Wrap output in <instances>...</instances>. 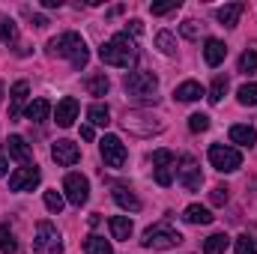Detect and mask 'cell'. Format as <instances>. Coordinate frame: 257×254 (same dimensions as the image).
Here are the masks:
<instances>
[{
	"mask_svg": "<svg viewBox=\"0 0 257 254\" xmlns=\"http://www.w3.org/2000/svg\"><path fill=\"white\" fill-rule=\"evenodd\" d=\"M99 57H102L105 66L128 69V66H135V60H138V45H135V39H132L128 33H117V36H111V39L99 48Z\"/></svg>",
	"mask_w": 257,
	"mask_h": 254,
	"instance_id": "obj_1",
	"label": "cell"
},
{
	"mask_svg": "<svg viewBox=\"0 0 257 254\" xmlns=\"http://www.w3.org/2000/svg\"><path fill=\"white\" fill-rule=\"evenodd\" d=\"M48 54L51 57H66L72 69H84L87 60H90V51H87V42L78 36V33H60L57 39H51L48 42Z\"/></svg>",
	"mask_w": 257,
	"mask_h": 254,
	"instance_id": "obj_2",
	"label": "cell"
},
{
	"mask_svg": "<svg viewBox=\"0 0 257 254\" xmlns=\"http://www.w3.org/2000/svg\"><path fill=\"white\" fill-rule=\"evenodd\" d=\"M183 242V236H180V230H174L171 224H153V227H147L144 230V239H141V245L144 248H153V251H165V248H174V245H180Z\"/></svg>",
	"mask_w": 257,
	"mask_h": 254,
	"instance_id": "obj_3",
	"label": "cell"
},
{
	"mask_svg": "<svg viewBox=\"0 0 257 254\" xmlns=\"http://www.w3.org/2000/svg\"><path fill=\"white\" fill-rule=\"evenodd\" d=\"M123 87H126L128 96H135V99H156L159 78L153 72H128L123 78Z\"/></svg>",
	"mask_w": 257,
	"mask_h": 254,
	"instance_id": "obj_4",
	"label": "cell"
},
{
	"mask_svg": "<svg viewBox=\"0 0 257 254\" xmlns=\"http://www.w3.org/2000/svg\"><path fill=\"white\" fill-rule=\"evenodd\" d=\"M209 165L221 174H233V171L242 168V153L227 147V144H212L209 147Z\"/></svg>",
	"mask_w": 257,
	"mask_h": 254,
	"instance_id": "obj_5",
	"label": "cell"
},
{
	"mask_svg": "<svg viewBox=\"0 0 257 254\" xmlns=\"http://www.w3.org/2000/svg\"><path fill=\"white\" fill-rule=\"evenodd\" d=\"M36 254H60L63 251V239L57 233V227L51 221H39L36 224V239H33Z\"/></svg>",
	"mask_w": 257,
	"mask_h": 254,
	"instance_id": "obj_6",
	"label": "cell"
},
{
	"mask_svg": "<svg viewBox=\"0 0 257 254\" xmlns=\"http://www.w3.org/2000/svg\"><path fill=\"white\" fill-rule=\"evenodd\" d=\"M99 150H102V159H105L108 168H123L126 165V144L117 135H105L99 141Z\"/></svg>",
	"mask_w": 257,
	"mask_h": 254,
	"instance_id": "obj_7",
	"label": "cell"
},
{
	"mask_svg": "<svg viewBox=\"0 0 257 254\" xmlns=\"http://www.w3.org/2000/svg\"><path fill=\"white\" fill-rule=\"evenodd\" d=\"M177 183L186 191H197L203 183V174H200V165L194 162L192 156H183L180 159V168H177Z\"/></svg>",
	"mask_w": 257,
	"mask_h": 254,
	"instance_id": "obj_8",
	"label": "cell"
},
{
	"mask_svg": "<svg viewBox=\"0 0 257 254\" xmlns=\"http://www.w3.org/2000/svg\"><path fill=\"white\" fill-rule=\"evenodd\" d=\"M153 168H156V183H159V186H171V183H174L177 156H174L171 150H156V153H153Z\"/></svg>",
	"mask_w": 257,
	"mask_h": 254,
	"instance_id": "obj_9",
	"label": "cell"
},
{
	"mask_svg": "<svg viewBox=\"0 0 257 254\" xmlns=\"http://www.w3.org/2000/svg\"><path fill=\"white\" fill-rule=\"evenodd\" d=\"M63 191H66V200L72 206H84L87 197H90V183L84 174H69L63 180Z\"/></svg>",
	"mask_w": 257,
	"mask_h": 254,
	"instance_id": "obj_10",
	"label": "cell"
},
{
	"mask_svg": "<svg viewBox=\"0 0 257 254\" xmlns=\"http://www.w3.org/2000/svg\"><path fill=\"white\" fill-rule=\"evenodd\" d=\"M39 180H42V171L36 165H24V168H18L9 177V189L12 191H33L39 186Z\"/></svg>",
	"mask_w": 257,
	"mask_h": 254,
	"instance_id": "obj_11",
	"label": "cell"
},
{
	"mask_svg": "<svg viewBox=\"0 0 257 254\" xmlns=\"http://www.w3.org/2000/svg\"><path fill=\"white\" fill-rule=\"evenodd\" d=\"M51 159L57 162V165H63V168H72V165H78V159H81V150H78V144L75 141H57L54 147H51Z\"/></svg>",
	"mask_w": 257,
	"mask_h": 254,
	"instance_id": "obj_12",
	"label": "cell"
},
{
	"mask_svg": "<svg viewBox=\"0 0 257 254\" xmlns=\"http://www.w3.org/2000/svg\"><path fill=\"white\" fill-rule=\"evenodd\" d=\"M78 111H81V108H78V99H72V96L60 99V102H57V111H54V114H57V126L69 129L78 120Z\"/></svg>",
	"mask_w": 257,
	"mask_h": 254,
	"instance_id": "obj_13",
	"label": "cell"
},
{
	"mask_svg": "<svg viewBox=\"0 0 257 254\" xmlns=\"http://www.w3.org/2000/svg\"><path fill=\"white\" fill-rule=\"evenodd\" d=\"M27 93H30L27 81H15V84H12V90H9V117H12V120L21 117V108H24V102H27Z\"/></svg>",
	"mask_w": 257,
	"mask_h": 254,
	"instance_id": "obj_14",
	"label": "cell"
},
{
	"mask_svg": "<svg viewBox=\"0 0 257 254\" xmlns=\"http://www.w3.org/2000/svg\"><path fill=\"white\" fill-rule=\"evenodd\" d=\"M6 153H9V159H15V162H21V165H30V159H33V150L27 147V141H24L21 135H12V138L6 141Z\"/></svg>",
	"mask_w": 257,
	"mask_h": 254,
	"instance_id": "obj_15",
	"label": "cell"
},
{
	"mask_svg": "<svg viewBox=\"0 0 257 254\" xmlns=\"http://www.w3.org/2000/svg\"><path fill=\"white\" fill-rule=\"evenodd\" d=\"M224 57H227V45L221 39H206L203 42V60H206V66H221Z\"/></svg>",
	"mask_w": 257,
	"mask_h": 254,
	"instance_id": "obj_16",
	"label": "cell"
},
{
	"mask_svg": "<svg viewBox=\"0 0 257 254\" xmlns=\"http://www.w3.org/2000/svg\"><path fill=\"white\" fill-rule=\"evenodd\" d=\"M24 114H27L30 123H45V120L51 117V102H48V99H33Z\"/></svg>",
	"mask_w": 257,
	"mask_h": 254,
	"instance_id": "obj_17",
	"label": "cell"
},
{
	"mask_svg": "<svg viewBox=\"0 0 257 254\" xmlns=\"http://www.w3.org/2000/svg\"><path fill=\"white\" fill-rule=\"evenodd\" d=\"M114 200H117V206H123L128 212H138V209H141L138 194L128 189V186H114Z\"/></svg>",
	"mask_w": 257,
	"mask_h": 254,
	"instance_id": "obj_18",
	"label": "cell"
},
{
	"mask_svg": "<svg viewBox=\"0 0 257 254\" xmlns=\"http://www.w3.org/2000/svg\"><path fill=\"white\" fill-rule=\"evenodd\" d=\"M174 96H177L180 102H197L200 96H206V90H203L197 81H183V84L174 90Z\"/></svg>",
	"mask_w": 257,
	"mask_h": 254,
	"instance_id": "obj_19",
	"label": "cell"
},
{
	"mask_svg": "<svg viewBox=\"0 0 257 254\" xmlns=\"http://www.w3.org/2000/svg\"><path fill=\"white\" fill-rule=\"evenodd\" d=\"M230 141L251 150V147L257 144V129L254 126H230Z\"/></svg>",
	"mask_w": 257,
	"mask_h": 254,
	"instance_id": "obj_20",
	"label": "cell"
},
{
	"mask_svg": "<svg viewBox=\"0 0 257 254\" xmlns=\"http://www.w3.org/2000/svg\"><path fill=\"white\" fill-rule=\"evenodd\" d=\"M242 12H245V3H227V6L218 9V21H221L224 27H236Z\"/></svg>",
	"mask_w": 257,
	"mask_h": 254,
	"instance_id": "obj_21",
	"label": "cell"
},
{
	"mask_svg": "<svg viewBox=\"0 0 257 254\" xmlns=\"http://www.w3.org/2000/svg\"><path fill=\"white\" fill-rule=\"evenodd\" d=\"M183 218H186L189 224H212V218H215V215H212L206 206H200V203H192V206H186Z\"/></svg>",
	"mask_w": 257,
	"mask_h": 254,
	"instance_id": "obj_22",
	"label": "cell"
},
{
	"mask_svg": "<svg viewBox=\"0 0 257 254\" xmlns=\"http://www.w3.org/2000/svg\"><path fill=\"white\" fill-rule=\"evenodd\" d=\"M111 236L117 242H126L128 236H132V218L128 215H114L111 218Z\"/></svg>",
	"mask_w": 257,
	"mask_h": 254,
	"instance_id": "obj_23",
	"label": "cell"
},
{
	"mask_svg": "<svg viewBox=\"0 0 257 254\" xmlns=\"http://www.w3.org/2000/svg\"><path fill=\"white\" fill-rule=\"evenodd\" d=\"M87 117H90V126H108L111 123V111H108V105H102V102H93L90 108H87Z\"/></svg>",
	"mask_w": 257,
	"mask_h": 254,
	"instance_id": "obj_24",
	"label": "cell"
},
{
	"mask_svg": "<svg viewBox=\"0 0 257 254\" xmlns=\"http://www.w3.org/2000/svg\"><path fill=\"white\" fill-rule=\"evenodd\" d=\"M230 245V236L227 233H212L203 239V254H224Z\"/></svg>",
	"mask_w": 257,
	"mask_h": 254,
	"instance_id": "obj_25",
	"label": "cell"
},
{
	"mask_svg": "<svg viewBox=\"0 0 257 254\" xmlns=\"http://www.w3.org/2000/svg\"><path fill=\"white\" fill-rule=\"evenodd\" d=\"M84 251L87 254H114V248H111V242L105 239V236H87L84 239Z\"/></svg>",
	"mask_w": 257,
	"mask_h": 254,
	"instance_id": "obj_26",
	"label": "cell"
},
{
	"mask_svg": "<svg viewBox=\"0 0 257 254\" xmlns=\"http://www.w3.org/2000/svg\"><path fill=\"white\" fill-rule=\"evenodd\" d=\"M18 251V239L12 233L9 224H0V254H15Z\"/></svg>",
	"mask_w": 257,
	"mask_h": 254,
	"instance_id": "obj_27",
	"label": "cell"
},
{
	"mask_svg": "<svg viewBox=\"0 0 257 254\" xmlns=\"http://www.w3.org/2000/svg\"><path fill=\"white\" fill-rule=\"evenodd\" d=\"M224 93H227V75H215L212 87L206 90V99H209L212 105H218V102L224 99Z\"/></svg>",
	"mask_w": 257,
	"mask_h": 254,
	"instance_id": "obj_28",
	"label": "cell"
},
{
	"mask_svg": "<svg viewBox=\"0 0 257 254\" xmlns=\"http://www.w3.org/2000/svg\"><path fill=\"white\" fill-rule=\"evenodd\" d=\"M87 90H90V96H105L111 90V81L105 75H93V78H87Z\"/></svg>",
	"mask_w": 257,
	"mask_h": 254,
	"instance_id": "obj_29",
	"label": "cell"
},
{
	"mask_svg": "<svg viewBox=\"0 0 257 254\" xmlns=\"http://www.w3.org/2000/svg\"><path fill=\"white\" fill-rule=\"evenodd\" d=\"M236 99H239V105L254 108L257 105V84H242V87L236 90Z\"/></svg>",
	"mask_w": 257,
	"mask_h": 254,
	"instance_id": "obj_30",
	"label": "cell"
},
{
	"mask_svg": "<svg viewBox=\"0 0 257 254\" xmlns=\"http://www.w3.org/2000/svg\"><path fill=\"white\" fill-rule=\"evenodd\" d=\"M156 48H159L162 54H168V57H171V54L177 51V39H174V33H168V30H162V33L156 36Z\"/></svg>",
	"mask_w": 257,
	"mask_h": 254,
	"instance_id": "obj_31",
	"label": "cell"
},
{
	"mask_svg": "<svg viewBox=\"0 0 257 254\" xmlns=\"http://www.w3.org/2000/svg\"><path fill=\"white\" fill-rule=\"evenodd\" d=\"M15 39H18V27H15V21H9V18H0V42L12 45Z\"/></svg>",
	"mask_w": 257,
	"mask_h": 254,
	"instance_id": "obj_32",
	"label": "cell"
},
{
	"mask_svg": "<svg viewBox=\"0 0 257 254\" xmlns=\"http://www.w3.org/2000/svg\"><path fill=\"white\" fill-rule=\"evenodd\" d=\"M239 72H242V75H251V72H257V51H254V48H248V51L239 57Z\"/></svg>",
	"mask_w": 257,
	"mask_h": 254,
	"instance_id": "obj_33",
	"label": "cell"
},
{
	"mask_svg": "<svg viewBox=\"0 0 257 254\" xmlns=\"http://www.w3.org/2000/svg\"><path fill=\"white\" fill-rule=\"evenodd\" d=\"M233 248H236V254H257V239L254 236H239Z\"/></svg>",
	"mask_w": 257,
	"mask_h": 254,
	"instance_id": "obj_34",
	"label": "cell"
},
{
	"mask_svg": "<svg viewBox=\"0 0 257 254\" xmlns=\"http://www.w3.org/2000/svg\"><path fill=\"white\" fill-rule=\"evenodd\" d=\"M63 194L60 191H45V206H48V212H60L63 209Z\"/></svg>",
	"mask_w": 257,
	"mask_h": 254,
	"instance_id": "obj_35",
	"label": "cell"
},
{
	"mask_svg": "<svg viewBox=\"0 0 257 254\" xmlns=\"http://www.w3.org/2000/svg\"><path fill=\"white\" fill-rule=\"evenodd\" d=\"M180 33H183V36H186V39H200V24H197V21H194V18H189V21H183V24H180Z\"/></svg>",
	"mask_w": 257,
	"mask_h": 254,
	"instance_id": "obj_36",
	"label": "cell"
},
{
	"mask_svg": "<svg viewBox=\"0 0 257 254\" xmlns=\"http://www.w3.org/2000/svg\"><path fill=\"white\" fill-rule=\"evenodd\" d=\"M209 200H212L215 206H224V203L230 200V189H227V186H215V189L209 191Z\"/></svg>",
	"mask_w": 257,
	"mask_h": 254,
	"instance_id": "obj_37",
	"label": "cell"
},
{
	"mask_svg": "<svg viewBox=\"0 0 257 254\" xmlns=\"http://www.w3.org/2000/svg\"><path fill=\"white\" fill-rule=\"evenodd\" d=\"M180 9V0H171V3H153L150 12L153 15H168V12H177Z\"/></svg>",
	"mask_w": 257,
	"mask_h": 254,
	"instance_id": "obj_38",
	"label": "cell"
},
{
	"mask_svg": "<svg viewBox=\"0 0 257 254\" xmlns=\"http://www.w3.org/2000/svg\"><path fill=\"white\" fill-rule=\"evenodd\" d=\"M189 129H192V132H206V129H209V117H206V114H192V117H189Z\"/></svg>",
	"mask_w": 257,
	"mask_h": 254,
	"instance_id": "obj_39",
	"label": "cell"
},
{
	"mask_svg": "<svg viewBox=\"0 0 257 254\" xmlns=\"http://www.w3.org/2000/svg\"><path fill=\"white\" fill-rule=\"evenodd\" d=\"M81 138L84 141H93V126H81Z\"/></svg>",
	"mask_w": 257,
	"mask_h": 254,
	"instance_id": "obj_40",
	"label": "cell"
},
{
	"mask_svg": "<svg viewBox=\"0 0 257 254\" xmlns=\"http://www.w3.org/2000/svg\"><path fill=\"white\" fill-rule=\"evenodd\" d=\"M33 24H36V27H48V18H45V15H33Z\"/></svg>",
	"mask_w": 257,
	"mask_h": 254,
	"instance_id": "obj_41",
	"label": "cell"
},
{
	"mask_svg": "<svg viewBox=\"0 0 257 254\" xmlns=\"http://www.w3.org/2000/svg\"><path fill=\"white\" fill-rule=\"evenodd\" d=\"M128 30H132V33H141V21H138V18H132V21H128Z\"/></svg>",
	"mask_w": 257,
	"mask_h": 254,
	"instance_id": "obj_42",
	"label": "cell"
},
{
	"mask_svg": "<svg viewBox=\"0 0 257 254\" xmlns=\"http://www.w3.org/2000/svg\"><path fill=\"white\" fill-rule=\"evenodd\" d=\"M6 171H9V162H6V156H0V177H6Z\"/></svg>",
	"mask_w": 257,
	"mask_h": 254,
	"instance_id": "obj_43",
	"label": "cell"
},
{
	"mask_svg": "<svg viewBox=\"0 0 257 254\" xmlns=\"http://www.w3.org/2000/svg\"><path fill=\"white\" fill-rule=\"evenodd\" d=\"M42 6L45 9H54V6H60V0H42Z\"/></svg>",
	"mask_w": 257,
	"mask_h": 254,
	"instance_id": "obj_44",
	"label": "cell"
},
{
	"mask_svg": "<svg viewBox=\"0 0 257 254\" xmlns=\"http://www.w3.org/2000/svg\"><path fill=\"white\" fill-rule=\"evenodd\" d=\"M0 96H3V84H0Z\"/></svg>",
	"mask_w": 257,
	"mask_h": 254,
	"instance_id": "obj_45",
	"label": "cell"
}]
</instances>
